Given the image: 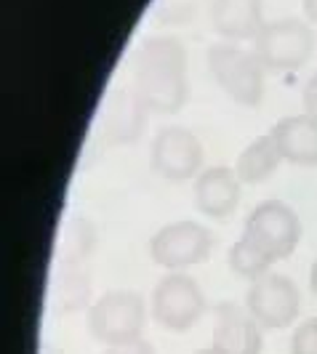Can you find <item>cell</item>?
<instances>
[{"label": "cell", "mask_w": 317, "mask_h": 354, "mask_svg": "<svg viewBox=\"0 0 317 354\" xmlns=\"http://www.w3.org/2000/svg\"><path fill=\"white\" fill-rule=\"evenodd\" d=\"M134 88L152 115H176L190 99L187 51L176 37H152L136 53Z\"/></svg>", "instance_id": "1"}, {"label": "cell", "mask_w": 317, "mask_h": 354, "mask_svg": "<svg viewBox=\"0 0 317 354\" xmlns=\"http://www.w3.org/2000/svg\"><path fill=\"white\" fill-rule=\"evenodd\" d=\"M208 70L232 102L259 106L264 99V67L253 51L237 43H219L208 48Z\"/></svg>", "instance_id": "2"}, {"label": "cell", "mask_w": 317, "mask_h": 354, "mask_svg": "<svg viewBox=\"0 0 317 354\" xmlns=\"http://www.w3.org/2000/svg\"><path fill=\"white\" fill-rule=\"evenodd\" d=\"M147 322L144 299L134 290H109L91 304L89 330L105 346H118L141 338Z\"/></svg>", "instance_id": "3"}, {"label": "cell", "mask_w": 317, "mask_h": 354, "mask_svg": "<svg viewBox=\"0 0 317 354\" xmlns=\"http://www.w3.org/2000/svg\"><path fill=\"white\" fill-rule=\"evenodd\" d=\"M312 48H315V35H312L309 24H304L301 19L266 21L253 40L256 59L262 62L264 70L272 72L299 70L312 56Z\"/></svg>", "instance_id": "4"}, {"label": "cell", "mask_w": 317, "mask_h": 354, "mask_svg": "<svg viewBox=\"0 0 317 354\" xmlns=\"http://www.w3.org/2000/svg\"><path fill=\"white\" fill-rule=\"evenodd\" d=\"M243 234L278 264L282 259H288L299 245L301 218L288 203L264 200L259 208L251 211Z\"/></svg>", "instance_id": "5"}, {"label": "cell", "mask_w": 317, "mask_h": 354, "mask_svg": "<svg viewBox=\"0 0 317 354\" xmlns=\"http://www.w3.org/2000/svg\"><path fill=\"white\" fill-rule=\"evenodd\" d=\"M213 232L197 221H174L160 227L150 240V256L163 269L181 272L211 256Z\"/></svg>", "instance_id": "6"}, {"label": "cell", "mask_w": 317, "mask_h": 354, "mask_svg": "<svg viewBox=\"0 0 317 354\" xmlns=\"http://www.w3.org/2000/svg\"><path fill=\"white\" fill-rule=\"evenodd\" d=\"M206 312V296L194 277L184 272L165 274L152 290V317L165 330L184 333Z\"/></svg>", "instance_id": "7"}, {"label": "cell", "mask_w": 317, "mask_h": 354, "mask_svg": "<svg viewBox=\"0 0 317 354\" xmlns=\"http://www.w3.org/2000/svg\"><path fill=\"white\" fill-rule=\"evenodd\" d=\"M246 309L262 328H288L291 322H296L301 312V290L291 277L266 272L264 277L251 283Z\"/></svg>", "instance_id": "8"}, {"label": "cell", "mask_w": 317, "mask_h": 354, "mask_svg": "<svg viewBox=\"0 0 317 354\" xmlns=\"http://www.w3.org/2000/svg\"><path fill=\"white\" fill-rule=\"evenodd\" d=\"M152 171L168 181H187L203 168V144L192 131L168 125L158 131L150 149Z\"/></svg>", "instance_id": "9"}, {"label": "cell", "mask_w": 317, "mask_h": 354, "mask_svg": "<svg viewBox=\"0 0 317 354\" xmlns=\"http://www.w3.org/2000/svg\"><path fill=\"white\" fill-rule=\"evenodd\" d=\"M211 346L219 354H262L264 333L248 309L224 301L216 306Z\"/></svg>", "instance_id": "10"}, {"label": "cell", "mask_w": 317, "mask_h": 354, "mask_svg": "<svg viewBox=\"0 0 317 354\" xmlns=\"http://www.w3.org/2000/svg\"><path fill=\"white\" fill-rule=\"evenodd\" d=\"M240 192H243V181L235 174V168L213 165L194 181V205L208 218H227L237 208Z\"/></svg>", "instance_id": "11"}, {"label": "cell", "mask_w": 317, "mask_h": 354, "mask_svg": "<svg viewBox=\"0 0 317 354\" xmlns=\"http://www.w3.org/2000/svg\"><path fill=\"white\" fill-rule=\"evenodd\" d=\"M150 115L152 112L141 102L136 88H118L107 102L102 131L109 144H134L141 136Z\"/></svg>", "instance_id": "12"}, {"label": "cell", "mask_w": 317, "mask_h": 354, "mask_svg": "<svg viewBox=\"0 0 317 354\" xmlns=\"http://www.w3.org/2000/svg\"><path fill=\"white\" fill-rule=\"evenodd\" d=\"M211 24L227 43L256 40L264 27V3L262 0H213Z\"/></svg>", "instance_id": "13"}, {"label": "cell", "mask_w": 317, "mask_h": 354, "mask_svg": "<svg viewBox=\"0 0 317 354\" xmlns=\"http://www.w3.org/2000/svg\"><path fill=\"white\" fill-rule=\"evenodd\" d=\"M285 162L315 168L317 165V118L312 115H291L269 131Z\"/></svg>", "instance_id": "14"}, {"label": "cell", "mask_w": 317, "mask_h": 354, "mask_svg": "<svg viewBox=\"0 0 317 354\" xmlns=\"http://www.w3.org/2000/svg\"><path fill=\"white\" fill-rule=\"evenodd\" d=\"M280 162H282V155H280V149H278V144H275V139H272L269 133H264V136L253 139V142L248 144L246 149L237 155L235 174L240 176L243 184H262L264 178H269L278 171Z\"/></svg>", "instance_id": "15"}, {"label": "cell", "mask_w": 317, "mask_h": 354, "mask_svg": "<svg viewBox=\"0 0 317 354\" xmlns=\"http://www.w3.org/2000/svg\"><path fill=\"white\" fill-rule=\"evenodd\" d=\"M91 301V274L80 272L78 266L67 269L53 288V306L64 315L86 309Z\"/></svg>", "instance_id": "16"}, {"label": "cell", "mask_w": 317, "mask_h": 354, "mask_svg": "<svg viewBox=\"0 0 317 354\" xmlns=\"http://www.w3.org/2000/svg\"><path fill=\"white\" fill-rule=\"evenodd\" d=\"M272 264H275V261H272L256 243H251L246 234L229 248V269H232L237 277H246L251 283L259 280V277H264L266 272L272 269Z\"/></svg>", "instance_id": "17"}, {"label": "cell", "mask_w": 317, "mask_h": 354, "mask_svg": "<svg viewBox=\"0 0 317 354\" xmlns=\"http://www.w3.org/2000/svg\"><path fill=\"white\" fill-rule=\"evenodd\" d=\"M91 250H93V230H91V224H83V221H80L78 230H72L70 237H67V250H64V256H67L70 264H80Z\"/></svg>", "instance_id": "18"}, {"label": "cell", "mask_w": 317, "mask_h": 354, "mask_svg": "<svg viewBox=\"0 0 317 354\" xmlns=\"http://www.w3.org/2000/svg\"><path fill=\"white\" fill-rule=\"evenodd\" d=\"M291 354H317V317L301 322L291 338Z\"/></svg>", "instance_id": "19"}, {"label": "cell", "mask_w": 317, "mask_h": 354, "mask_svg": "<svg viewBox=\"0 0 317 354\" xmlns=\"http://www.w3.org/2000/svg\"><path fill=\"white\" fill-rule=\"evenodd\" d=\"M105 354H155V346L144 338L128 341V344H118V346H107Z\"/></svg>", "instance_id": "20"}, {"label": "cell", "mask_w": 317, "mask_h": 354, "mask_svg": "<svg viewBox=\"0 0 317 354\" xmlns=\"http://www.w3.org/2000/svg\"><path fill=\"white\" fill-rule=\"evenodd\" d=\"M304 109H307V115L317 118V72L304 86Z\"/></svg>", "instance_id": "21"}, {"label": "cell", "mask_w": 317, "mask_h": 354, "mask_svg": "<svg viewBox=\"0 0 317 354\" xmlns=\"http://www.w3.org/2000/svg\"><path fill=\"white\" fill-rule=\"evenodd\" d=\"M304 14L312 24H317V0H304Z\"/></svg>", "instance_id": "22"}, {"label": "cell", "mask_w": 317, "mask_h": 354, "mask_svg": "<svg viewBox=\"0 0 317 354\" xmlns=\"http://www.w3.org/2000/svg\"><path fill=\"white\" fill-rule=\"evenodd\" d=\"M309 285H312V290H315L317 296V261L312 264V272H309Z\"/></svg>", "instance_id": "23"}, {"label": "cell", "mask_w": 317, "mask_h": 354, "mask_svg": "<svg viewBox=\"0 0 317 354\" xmlns=\"http://www.w3.org/2000/svg\"><path fill=\"white\" fill-rule=\"evenodd\" d=\"M197 354H219V352H216V349H213V346H211V349H200V352H197Z\"/></svg>", "instance_id": "24"}]
</instances>
